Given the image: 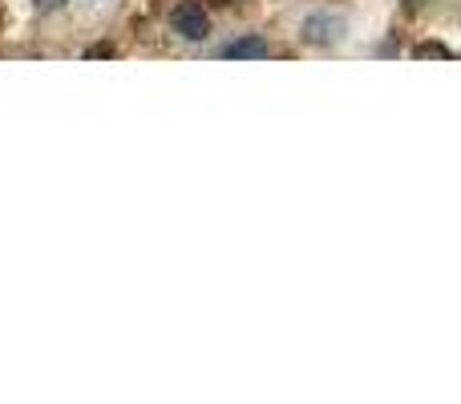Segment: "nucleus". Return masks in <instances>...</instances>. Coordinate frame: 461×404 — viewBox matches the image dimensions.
<instances>
[{"instance_id": "f257e3e1", "label": "nucleus", "mask_w": 461, "mask_h": 404, "mask_svg": "<svg viewBox=\"0 0 461 404\" xmlns=\"http://www.w3.org/2000/svg\"><path fill=\"white\" fill-rule=\"evenodd\" d=\"M170 24H175V32L186 40H207V32H211V16L199 0H178V4L170 8Z\"/></svg>"}, {"instance_id": "f03ea898", "label": "nucleus", "mask_w": 461, "mask_h": 404, "mask_svg": "<svg viewBox=\"0 0 461 404\" xmlns=\"http://www.w3.org/2000/svg\"><path fill=\"white\" fill-rule=\"evenodd\" d=\"M340 29H344V24L336 21V16H312V21L303 24V37L316 40V45H328V40L340 37Z\"/></svg>"}, {"instance_id": "7ed1b4c3", "label": "nucleus", "mask_w": 461, "mask_h": 404, "mask_svg": "<svg viewBox=\"0 0 461 404\" xmlns=\"http://www.w3.org/2000/svg\"><path fill=\"white\" fill-rule=\"evenodd\" d=\"M227 57H235V61H255V57H267V40H263V37H243V40H235V45H227Z\"/></svg>"}, {"instance_id": "20e7f679", "label": "nucleus", "mask_w": 461, "mask_h": 404, "mask_svg": "<svg viewBox=\"0 0 461 404\" xmlns=\"http://www.w3.org/2000/svg\"><path fill=\"white\" fill-rule=\"evenodd\" d=\"M417 61H429V57H438V61H454V49H446L441 40H421V45L413 49Z\"/></svg>"}, {"instance_id": "39448f33", "label": "nucleus", "mask_w": 461, "mask_h": 404, "mask_svg": "<svg viewBox=\"0 0 461 404\" xmlns=\"http://www.w3.org/2000/svg\"><path fill=\"white\" fill-rule=\"evenodd\" d=\"M113 53H118V49H113L110 40H102V45H89V49H86L89 61H102V57H113Z\"/></svg>"}, {"instance_id": "423d86ee", "label": "nucleus", "mask_w": 461, "mask_h": 404, "mask_svg": "<svg viewBox=\"0 0 461 404\" xmlns=\"http://www.w3.org/2000/svg\"><path fill=\"white\" fill-rule=\"evenodd\" d=\"M32 4H37V8H41V13H53V8H61V4H65V0H32Z\"/></svg>"}, {"instance_id": "0eeeda50", "label": "nucleus", "mask_w": 461, "mask_h": 404, "mask_svg": "<svg viewBox=\"0 0 461 404\" xmlns=\"http://www.w3.org/2000/svg\"><path fill=\"white\" fill-rule=\"evenodd\" d=\"M215 4H235V0H215Z\"/></svg>"}, {"instance_id": "6e6552de", "label": "nucleus", "mask_w": 461, "mask_h": 404, "mask_svg": "<svg viewBox=\"0 0 461 404\" xmlns=\"http://www.w3.org/2000/svg\"><path fill=\"white\" fill-rule=\"evenodd\" d=\"M0 24H5V8H0Z\"/></svg>"}]
</instances>
